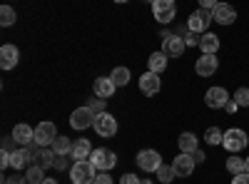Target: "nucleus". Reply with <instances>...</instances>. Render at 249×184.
I'll list each match as a JSON object with an SVG mask.
<instances>
[{
  "instance_id": "c03bdc74",
  "label": "nucleus",
  "mask_w": 249,
  "mask_h": 184,
  "mask_svg": "<svg viewBox=\"0 0 249 184\" xmlns=\"http://www.w3.org/2000/svg\"><path fill=\"white\" fill-rule=\"evenodd\" d=\"M244 165H247V172H249V157H247V159H244Z\"/></svg>"
},
{
  "instance_id": "393cba45",
  "label": "nucleus",
  "mask_w": 249,
  "mask_h": 184,
  "mask_svg": "<svg viewBox=\"0 0 249 184\" xmlns=\"http://www.w3.org/2000/svg\"><path fill=\"white\" fill-rule=\"evenodd\" d=\"M110 80L115 83V87H124V85L130 83V70L127 67H115L110 72Z\"/></svg>"
},
{
  "instance_id": "b1692460",
  "label": "nucleus",
  "mask_w": 249,
  "mask_h": 184,
  "mask_svg": "<svg viewBox=\"0 0 249 184\" xmlns=\"http://www.w3.org/2000/svg\"><path fill=\"white\" fill-rule=\"evenodd\" d=\"M147 65H150V72H164V67H167V55H164L162 50L160 52H152L150 60H147Z\"/></svg>"
},
{
  "instance_id": "2eb2a0df",
  "label": "nucleus",
  "mask_w": 249,
  "mask_h": 184,
  "mask_svg": "<svg viewBox=\"0 0 249 184\" xmlns=\"http://www.w3.org/2000/svg\"><path fill=\"white\" fill-rule=\"evenodd\" d=\"M33 145L30 147H23V150H15V152H10V167H13V172H20V169H25L28 165H30V157H33Z\"/></svg>"
},
{
  "instance_id": "2f4dec72",
  "label": "nucleus",
  "mask_w": 249,
  "mask_h": 184,
  "mask_svg": "<svg viewBox=\"0 0 249 184\" xmlns=\"http://www.w3.org/2000/svg\"><path fill=\"white\" fill-rule=\"evenodd\" d=\"M234 102L239 107H249V87H239L234 92Z\"/></svg>"
},
{
  "instance_id": "6ab92c4d",
  "label": "nucleus",
  "mask_w": 249,
  "mask_h": 184,
  "mask_svg": "<svg viewBox=\"0 0 249 184\" xmlns=\"http://www.w3.org/2000/svg\"><path fill=\"white\" fill-rule=\"evenodd\" d=\"M90 154H92V145H90V139H77V142H72V150H70V157L75 159V162H85V159H90Z\"/></svg>"
},
{
  "instance_id": "9b49d317",
  "label": "nucleus",
  "mask_w": 249,
  "mask_h": 184,
  "mask_svg": "<svg viewBox=\"0 0 249 184\" xmlns=\"http://www.w3.org/2000/svg\"><path fill=\"white\" fill-rule=\"evenodd\" d=\"M217 67H219V60H217V55H212V52H202V57L197 60V65H195V70H197L199 77L214 75Z\"/></svg>"
},
{
  "instance_id": "37998d69",
  "label": "nucleus",
  "mask_w": 249,
  "mask_h": 184,
  "mask_svg": "<svg viewBox=\"0 0 249 184\" xmlns=\"http://www.w3.org/2000/svg\"><path fill=\"white\" fill-rule=\"evenodd\" d=\"M43 184H57V179H48V177H45V182H43Z\"/></svg>"
},
{
  "instance_id": "dca6fc26",
  "label": "nucleus",
  "mask_w": 249,
  "mask_h": 184,
  "mask_svg": "<svg viewBox=\"0 0 249 184\" xmlns=\"http://www.w3.org/2000/svg\"><path fill=\"white\" fill-rule=\"evenodd\" d=\"M172 167H175V174H177V177H190V174L195 172V159H192V154L182 152V154L175 157Z\"/></svg>"
},
{
  "instance_id": "6e6552de",
  "label": "nucleus",
  "mask_w": 249,
  "mask_h": 184,
  "mask_svg": "<svg viewBox=\"0 0 249 184\" xmlns=\"http://www.w3.org/2000/svg\"><path fill=\"white\" fill-rule=\"evenodd\" d=\"M95 132L100 137H112L117 132V119L110 115V112H100L95 117Z\"/></svg>"
},
{
  "instance_id": "de8ad7c7",
  "label": "nucleus",
  "mask_w": 249,
  "mask_h": 184,
  "mask_svg": "<svg viewBox=\"0 0 249 184\" xmlns=\"http://www.w3.org/2000/svg\"><path fill=\"white\" fill-rule=\"evenodd\" d=\"M147 3H155V0H147Z\"/></svg>"
},
{
  "instance_id": "49530a36",
  "label": "nucleus",
  "mask_w": 249,
  "mask_h": 184,
  "mask_svg": "<svg viewBox=\"0 0 249 184\" xmlns=\"http://www.w3.org/2000/svg\"><path fill=\"white\" fill-rule=\"evenodd\" d=\"M115 3H127V0H115Z\"/></svg>"
},
{
  "instance_id": "c756f323",
  "label": "nucleus",
  "mask_w": 249,
  "mask_h": 184,
  "mask_svg": "<svg viewBox=\"0 0 249 184\" xmlns=\"http://www.w3.org/2000/svg\"><path fill=\"white\" fill-rule=\"evenodd\" d=\"M70 150H72V142L68 137H57L53 142V152L55 154H70Z\"/></svg>"
},
{
  "instance_id": "f257e3e1",
  "label": "nucleus",
  "mask_w": 249,
  "mask_h": 184,
  "mask_svg": "<svg viewBox=\"0 0 249 184\" xmlns=\"http://www.w3.org/2000/svg\"><path fill=\"white\" fill-rule=\"evenodd\" d=\"M95 165L90 159H85V162H75V165L70 167V179H72V184H92L95 182Z\"/></svg>"
},
{
  "instance_id": "423d86ee",
  "label": "nucleus",
  "mask_w": 249,
  "mask_h": 184,
  "mask_svg": "<svg viewBox=\"0 0 249 184\" xmlns=\"http://www.w3.org/2000/svg\"><path fill=\"white\" fill-rule=\"evenodd\" d=\"M135 162H137V167L142 172H157L160 165H162V157L155 150H142V152H137V159Z\"/></svg>"
},
{
  "instance_id": "ea45409f",
  "label": "nucleus",
  "mask_w": 249,
  "mask_h": 184,
  "mask_svg": "<svg viewBox=\"0 0 249 184\" xmlns=\"http://www.w3.org/2000/svg\"><path fill=\"white\" fill-rule=\"evenodd\" d=\"M197 3H199V8H204V10H214L217 0H197Z\"/></svg>"
},
{
  "instance_id": "e433bc0d",
  "label": "nucleus",
  "mask_w": 249,
  "mask_h": 184,
  "mask_svg": "<svg viewBox=\"0 0 249 184\" xmlns=\"http://www.w3.org/2000/svg\"><path fill=\"white\" fill-rule=\"evenodd\" d=\"M232 184H249V172L234 174V177H232Z\"/></svg>"
},
{
  "instance_id": "473e14b6",
  "label": "nucleus",
  "mask_w": 249,
  "mask_h": 184,
  "mask_svg": "<svg viewBox=\"0 0 249 184\" xmlns=\"http://www.w3.org/2000/svg\"><path fill=\"white\" fill-rule=\"evenodd\" d=\"M88 107L92 110V112H105V97H97V95H92L90 97V102H88Z\"/></svg>"
},
{
  "instance_id": "9d476101",
  "label": "nucleus",
  "mask_w": 249,
  "mask_h": 184,
  "mask_svg": "<svg viewBox=\"0 0 249 184\" xmlns=\"http://www.w3.org/2000/svg\"><path fill=\"white\" fill-rule=\"evenodd\" d=\"M227 102H230V92H227L224 87H210V90L204 92V105L212 107V110L224 107Z\"/></svg>"
},
{
  "instance_id": "0eeeda50",
  "label": "nucleus",
  "mask_w": 249,
  "mask_h": 184,
  "mask_svg": "<svg viewBox=\"0 0 249 184\" xmlns=\"http://www.w3.org/2000/svg\"><path fill=\"white\" fill-rule=\"evenodd\" d=\"M212 10H204V8H199V10H195L192 15H190V20H187V28H190L192 33H204L207 28H210V23H212Z\"/></svg>"
},
{
  "instance_id": "39448f33",
  "label": "nucleus",
  "mask_w": 249,
  "mask_h": 184,
  "mask_svg": "<svg viewBox=\"0 0 249 184\" xmlns=\"http://www.w3.org/2000/svg\"><path fill=\"white\" fill-rule=\"evenodd\" d=\"M90 162L95 165V169L107 172V169H112V167L117 165V154H115L112 150H92Z\"/></svg>"
},
{
  "instance_id": "a19ab883",
  "label": "nucleus",
  "mask_w": 249,
  "mask_h": 184,
  "mask_svg": "<svg viewBox=\"0 0 249 184\" xmlns=\"http://www.w3.org/2000/svg\"><path fill=\"white\" fill-rule=\"evenodd\" d=\"M192 154V159H195V165H202V162H204V152H199V147L195 150V152H190Z\"/></svg>"
},
{
  "instance_id": "4468645a",
  "label": "nucleus",
  "mask_w": 249,
  "mask_h": 184,
  "mask_svg": "<svg viewBox=\"0 0 249 184\" xmlns=\"http://www.w3.org/2000/svg\"><path fill=\"white\" fill-rule=\"evenodd\" d=\"M184 48H187V43H184V37H179V35H170V37L162 40V52L170 55V57H179L184 52Z\"/></svg>"
},
{
  "instance_id": "4be33fe9",
  "label": "nucleus",
  "mask_w": 249,
  "mask_h": 184,
  "mask_svg": "<svg viewBox=\"0 0 249 184\" xmlns=\"http://www.w3.org/2000/svg\"><path fill=\"white\" fill-rule=\"evenodd\" d=\"M199 48H202V52H217L219 50V37L214 35V33H204L202 37H199Z\"/></svg>"
},
{
  "instance_id": "f3484780",
  "label": "nucleus",
  "mask_w": 249,
  "mask_h": 184,
  "mask_svg": "<svg viewBox=\"0 0 249 184\" xmlns=\"http://www.w3.org/2000/svg\"><path fill=\"white\" fill-rule=\"evenodd\" d=\"M10 134H13V139L18 142V145H25V147H30L33 142H35V130H33L30 125H23V122H20V125H15Z\"/></svg>"
},
{
  "instance_id": "ddd939ff",
  "label": "nucleus",
  "mask_w": 249,
  "mask_h": 184,
  "mask_svg": "<svg viewBox=\"0 0 249 184\" xmlns=\"http://www.w3.org/2000/svg\"><path fill=\"white\" fill-rule=\"evenodd\" d=\"M160 87H162V83H160V75H157V72H144V75L140 77V92H142V95L152 97V95L160 92Z\"/></svg>"
},
{
  "instance_id": "c85d7f7f",
  "label": "nucleus",
  "mask_w": 249,
  "mask_h": 184,
  "mask_svg": "<svg viewBox=\"0 0 249 184\" xmlns=\"http://www.w3.org/2000/svg\"><path fill=\"white\" fill-rule=\"evenodd\" d=\"M227 172H232V177H234V174H242V172H247L244 159H239L237 154H232L230 159H227Z\"/></svg>"
},
{
  "instance_id": "f8f14e48",
  "label": "nucleus",
  "mask_w": 249,
  "mask_h": 184,
  "mask_svg": "<svg viewBox=\"0 0 249 184\" xmlns=\"http://www.w3.org/2000/svg\"><path fill=\"white\" fill-rule=\"evenodd\" d=\"M212 17L217 20L219 25H232L234 20H237V10L230 3H217L214 10H212Z\"/></svg>"
},
{
  "instance_id": "cd10ccee",
  "label": "nucleus",
  "mask_w": 249,
  "mask_h": 184,
  "mask_svg": "<svg viewBox=\"0 0 249 184\" xmlns=\"http://www.w3.org/2000/svg\"><path fill=\"white\" fill-rule=\"evenodd\" d=\"M204 142H207V145H222V142H224V132L219 130V127H210V130H207L204 132Z\"/></svg>"
},
{
  "instance_id": "f03ea898",
  "label": "nucleus",
  "mask_w": 249,
  "mask_h": 184,
  "mask_svg": "<svg viewBox=\"0 0 249 184\" xmlns=\"http://www.w3.org/2000/svg\"><path fill=\"white\" fill-rule=\"evenodd\" d=\"M152 13H155V20L162 25H167L175 20L177 15V5H175V0H155L152 3Z\"/></svg>"
},
{
  "instance_id": "5701e85b",
  "label": "nucleus",
  "mask_w": 249,
  "mask_h": 184,
  "mask_svg": "<svg viewBox=\"0 0 249 184\" xmlns=\"http://www.w3.org/2000/svg\"><path fill=\"white\" fill-rule=\"evenodd\" d=\"M177 145H179V150H182V152L190 154V152H195V150H197L199 142H197L195 132H182V134H179V139H177Z\"/></svg>"
},
{
  "instance_id": "7ed1b4c3",
  "label": "nucleus",
  "mask_w": 249,
  "mask_h": 184,
  "mask_svg": "<svg viewBox=\"0 0 249 184\" xmlns=\"http://www.w3.org/2000/svg\"><path fill=\"white\" fill-rule=\"evenodd\" d=\"M224 150L227 152H232V154H237V152H242L244 147H247V132L244 130H237V127H232V130H227L224 132Z\"/></svg>"
},
{
  "instance_id": "20e7f679",
  "label": "nucleus",
  "mask_w": 249,
  "mask_h": 184,
  "mask_svg": "<svg viewBox=\"0 0 249 184\" xmlns=\"http://www.w3.org/2000/svg\"><path fill=\"white\" fill-rule=\"evenodd\" d=\"M95 112L85 105V107H77L72 115H70V127L72 130H88V127H95Z\"/></svg>"
},
{
  "instance_id": "aec40b11",
  "label": "nucleus",
  "mask_w": 249,
  "mask_h": 184,
  "mask_svg": "<svg viewBox=\"0 0 249 184\" xmlns=\"http://www.w3.org/2000/svg\"><path fill=\"white\" fill-rule=\"evenodd\" d=\"M55 162V152H48V150H33V157H30V165L40 167V169H50Z\"/></svg>"
},
{
  "instance_id": "72a5a7b5",
  "label": "nucleus",
  "mask_w": 249,
  "mask_h": 184,
  "mask_svg": "<svg viewBox=\"0 0 249 184\" xmlns=\"http://www.w3.org/2000/svg\"><path fill=\"white\" fill-rule=\"evenodd\" d=\"M68 157H70V154H55L53 167H57V169H65V167H68Z\"/></svg>"
},
{
  "instance_id": "4c0bfd02",
  "label": "nucleus",
  "mask_w": 249,
  "mask_h": 184,
  "mask_svg": "<svg viewBox=\"0 0 249 184\" xmlns=\"http://www.w3.org/2000/svg\"><path fill=\"white\" fill-rule=\"evenodd\" d=\"M28 179L25 177H20V174H13V177H5V182L3 184H25Z\"/></svg>"
},
{
  "instance_id": "c9c22d12",
  "label": "nucleus",
  "mask_w": 249,
  "mask_h": 184,
  "mask_svg": "<svg viewBox=\"0 0 249 184\" xmlns=\"http://www.w3.org/2000/svg\"><path fill=\"white\" fill-rule=\"evenodd\" d=\"M92 184H112V177L107 174V172H102V174H97L95 177V182Z\"/></svg>"
},
{
  "instance_id": "58836bf2",
  "label": "nucleus",
  "mask_w": 249,
  "mask_h": 184,
  "mask_svg": "<svg viewBox=\"0 0 249 184\" xmlns=\"http://www.w3.org/2000/svg\"><path fill=\"white\" fill-rule=\"evenodd\" d=\"M0 167H3V169H8L10 167V152H0Z\"/></svg>"
},
{
  "instance_id": "f704fd0d",
  "label": "nucleus",
  "mask_w": 249,
  "mask_h": 184,
  "mask_svg": "<svg viewBox=\"0 0 249 184\" xmlns=\"http://www.w3.org/2000/svg\"><path fill=\"white\" fill-rule=\"evenodd\" d=\"M120 184H142V179H140L137 174H122Z\"/></svg>"
},
{
  "instance_id": "7c9ffc66",
  "label": "nucleus",
  "mask_w": 249,
  "mask_h": 184,
  "mask_svg": "<svg viewBox=\"0 0 249 184\" xmlns=\"http://www.w3.org/2000/svg\"><path fill=\"white\" fill-rule=\"evenodd\" d=\"M0 25H3V28L15 25V10H13L10 5H3V8H0Z\"/></svg>"
},
{
  "instance_id": "a18cd8bd",
  "label": "nucleus",
  "mask_w": 249,
  "mask_h": 184,
  "mask_svg": "<svg viewBox=\"0 0 249 184\" xmlns=\"http://www.w3.org/2000/svg\"><path fill=\"white\" fill-rule=\"evenodd\" d=\"M142 184H152V182H150V179H144V182H142Z\"/></svg>"
},
{
  "instance_id": "412c9836",
  "label": "nucleus",
  "mask_w": 249,
  "mask_h": 184,
  "mask_svg": "<svg viewBox=\"0 0 249 184\" xmlns=\"http://www.w3.org/2000/svg\"><path fill=\"white\" fill-rule=\"evenodd\" d=\"M92 90H95L97 97H105V100H107V97L115 95L117 87H115V83H112L110 77H97V80H95V85H92Z\"/></svg>"
},
{
  "instance_id": "a878e982",
  "label": "nucleus",
  "mask_w": 249,
  "mask_h": 184,
  "mask_svg": "<svg viewBox=\"0 0 249 184\" xmlns=\"http://www.w3.org/2000/svg\"><path fill=\"white\" fill-rule=\"evenodd\" d=\"M25 179H28V184H43V182H45V169L30 165L28 172H25Z\"/></svg>"
},
{
  "instance_id": "bb28decb",
  "label": "nucleus",
  "mask_w": 249,
  "mask_h": 184,
  "mask_svg": "<svg viewBox=\"0 0 249 184\" xmlns=\"http://www.w3.org/2000/svg\"><path fill=\"white\" fill-rule=\"evenodd\" d=\"M155 174H157V179H160L162 184H170V182L177 177V174H175V167H172V165H164V162L160 165V169H157Z\"/></svg>"
},
{
  "instance_id": "a211bd4d",
  "label": "nucleus",
  "mask_w": 249,
  "mask_h": 184,
  "mask_svg": "<svg viewBox=\"0 0 249 184\" xmlns=\"http://www.w3.org/2000/svg\"><path fill=\"white\" fill-rule=\"evenodd\" d=\"M20 60V50L15 45H3L0 48V67L3 70H13Z\"/></svg>"
},
{
  "instance_id": "1a4fd4ad",
  "label": "nucleus",
  "mask_w": 249,
  "mask_h": 184,
  "mask_svg": "<svg viewBox=\"0 0 249 184\" xmlns=\"http://www.w3.org/2000/svg\"><path fill=\"white\" fill-rule=\"evenodd\" d=\"M55 132H57V130H55L53 122H40V125L35 127V145H37V147H48V145H53V142L57 139Z\"/></svg>"
},
{
  "instance_id": "79ce46f5",
  "label": "nucleus",
  "mask_w": 249,
  "mask_h": 184,
  "mask_svg": "<svg viewBox=\"0 0 249 184\" xmlns=\"http://www.w3.org/2000/svg\"><path fill=\"white\" fill-rule=\"evenodd\" d=\"M224 110H227V112H230V115H234V112L239 110V105H237V102H234V100H230V102H227V105H224Z\"/></svg>"
}]
</instances>
